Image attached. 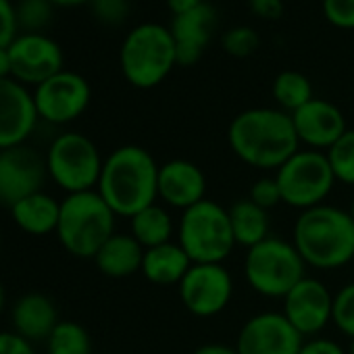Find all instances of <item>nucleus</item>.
<instances>
[{
    "label": "nucleus",
    "instance_id": "nucleus-39",
    "mask_svg": "<svg viewBox=\"0 0 354 354\" xmlns=\"http://www.w3.org/2000/svg\"><path fill=\"white\" fill-rule=\"evenodd\" d=\"M205 0H167V5L173 13V17L177 15H184V13H190L194 9H198Z\"/></svg>",
    "mask_w": 354,
    "mask_h": 354
},
{
    "label": "nucleus",
    "instance_id": "nucleus-1",
    "mask_svg": "<svg viewBox=\"0 0 354 354\" xmlns=\"http://www.w3.org/2000/svg\"><path fill=\"white\" fill-rule=\"evenodd\" d=\"M158 167L146 148L136 144L119 146L104 158L96 192L117 217L131 219L156 203Z\"/></svg>",
    "mask_w": 354,
    "mask_h": 354
},
{
    "label": "nucleus",
    "instance_id": "nucleus-4",
    "mask_svg": "<svg viewBox=\"0 0 354 354\" xmlns=\"http://www.w3.org/2000/svg\"><path fill=\"white\" fill-rule=\"evenodd\" d=\"M117 215L96 190L67 194L61 201L57 238L77 259H94L102 244L115 234Z\"/></svg>",
    "mask_w": 354,
    "mask_h": 354
},
{
    "label": "nucleus",
    "instance_id": "nucleus-28",
    "mask_svg": "<svg viewBox=\"0 0 354 354\" xmlns=\"http://www.w3.org/2000/svg\"><path fill=\"white\" fill-rule=\"evenodd\" d=\"M329 167L333 171L335 182L354 186V129H348L327 152Z\"/></svg>",
    "mask_w": 354,
    "mask_h": 354
},
{
    "label": "nucleus",
    "instance_id": "nucleus-25",
    "mask_svg": "<svg viewBox=\"0 0 354 354\" xmlns=\"http://www.w3.org/2000/svg\"><path fill=\"white\" fill-rule=\"evenodd\" d=\"M129 227H131V236L142 244V248H154L167 242H173V219L169 215V211L162 205H150L146 209H142L140 213H136L129 219Z\"/></svg>",
    "mask_w": 354,
    "mask_h": 354
},
{
    "label": "nucleus",
    "instance_id": "nucleus-15",
    "mask_svg": "<svg viewBox=\"0 0 354 354\" xmlns=\"http://www.w3.org/2000/svg\"><path fill=\"white\" fill-rule=\"evenodd\" d=\"M333 313V294L315 277L300 279L283 296V315L304 335H317L327 327Z\"/></svg>",
    "mask_w": 354,
    "mask_h": 354
},
{
    "label": "nucleus",
    "instance_id": "nucleus-13",
    "mask_svg": "<svg viewBox=\"0 0 354 354\" xmlns=\"http://www.w3.org/2000/svg\"><path fill=\"white\" fill-rule=\"evenodd\" d=\"M11 77L24 86H40L63 71V50L46 34H19L9 46Z\"/></svg>",
    "mask_w": 354,
    "mask_h": 354
},
{
    "label": "nucleus",
    "instance_id": "nucleus-30",
    "mask_svg": "<svg viewBox=\"0 0 354 354\" xmlns=\"http://www.w3.org/2000/svg\"><path fill=\"white\" fill-rule=\"evenodd\" d=\"M331 323H335L344 335H350V339L354 337V281L335 292Z\"/></svg>",
    "mask_w": 354,
    "mask_h": 354
},
{
    "label": "nucleus",
    "instance_id": "nucleus-6",
    "mask_svg": "<svg viewBox=\"0 0 354 354\" xmlns=\"http://www.w3.org/2000/svg\"><path fill=\"white\" fill-rule=\"evenodd\" d=\"M177 242L192 263L223 265L236 248L230 211L209 198L182 211L180 223H177Z\"/></svg>",
    "mask_w": 354,
    "mask_h": 354
},
{
    "label": "nucleus",
    "instance_id": "nucleus-2",
    "mask_svg": "<svg viewBox=\"0 0 354 354\" xmlns=\"http://www.w3.org/2000/svg\"><path fill=\"white\" fill-rule=\"evenodd\" d=\"M232 152L248 167L277 171L300 150L292 115L281 109H248L227 129Z\"/></svg>",
    "mask_w": 354,
    "mask_h": 354
},
{
    "label": "nucleus",
    "instance_id": "nucleus-44",
    "mask_svg": "<svg viewBox=\"0 0 354 354\" xmlns=\"http://www.w3.org/2000/svg\"><path fill=\"white\" fill-rule=\"evenodd\" d=\"M348 213H350V217H352V221H354V198H352V203H350V209H348Z\"/></svg>",
    "mask_w": 354,
    "mask_h": 354
},
{
    "label": "nucleus",
    "instance_id": "nucleus-43",
    "mask_svg": "<svg viewBox=\"0 0 354 354\" xmlns=\"http://www.w3.org/2000/svg\"><path fill=\"white\" fill-rule=\"evenodd\" d=\"M5 302H7V292H5V286L0 283V313L5 308Z\"/></svg>",
    "mask_w": 354,
    "mask_h": 354
},
{
    "label": "nucleus",
    "instance_id": "nucleus-22",
    "mask_svg": "<svg viewBox=\"0 0 354 354\" xmlns=\"http://www.w3.org/2000/svg\"><path fill=\"white\" fill-rule=\"evenodd\" d=\"M144 248L131 234H113L102 248L96 252L94 263L98 271L106 277H129L142 271Z\"/></svg>",
    "mask_w": 354,
    "mask_h": 354
},
{
    "label": "nucleus",
    "instance_id": "nucleus-26",
    "mask_svg": "<svg viewBox=\"0 0 354 354\" xmlns=\"http://www.w3.org/2000/svg\"><path fill=\"white\" fill-rule=\"evenodd\" d=\"M273 98L288 115L313 100V86L300 71H281L273 82Z\"/></svg>",
    "mask_w": 354,
    "mask_h": 354
},
{
    "label": "nucleus",
    "instance_id": "nucleus-46",
    "mask_svg": "<svg viewBox=\"0 0 354 354\" xmlns=\"http://www.w3.org/2000/svg\"><path fill=\"white\" fill-rule=\"evenodd\" d=\"M0 246H3V232H0Z\"/></svg>",
    "mask_w": 354,
    "mask_h": 354
},
{
    "label": "nucleus",
    "instance_id": "nucleus-10",
    "mask_svg": "<svg viewBox=\"0 0 354 354\" xmlns=\"http://www.w3.org/2000/svg\"><path fill=\"white\" fill-rule=\"evenodd\" d=\"M184 306L201 319L227 308L234 296V279L221 263H194L177 286Z\"/></svg>",
    "mask_w": 354,
    "mask_h": 354
},
{
    "label": "nucleus",
    "instance_id": "nucleus-47",
    "mask_svg": "<svg viewBox=\"0 0 354 354\" xmlns=\"http://www.w3.org/2000/svg\"><path fill=\"white\" fill-rule=\"evenodd\" d=\"M352 265H354V261H352Z\"/></svg>",
    "mask_w": 354,
    "mask_h": 354
},
{
    "label": "nucleus",
    "instance_id": "nucleus-7",
    "mask_svg": "<svg viewBox=\"0 0 354 354\" xmlns=\"http://www.w3.org/2000/svg\"><path fill=\"white\" fill-rule=\"evenodd\" d=\"M244 277L261 296L283 298L300 279L306 277V265L292 242L269 236L265 242L248 248L244 259Z\"/></svg>",
    "mask_w": 354,
    "mask_h": 354
},
{
    "label": "nucleus",
    "instance_id": "nucleus-31",
    "mask_svg": "<svg viewBox=\"0 0 354 354\" xmlns=\"http://www.w3.org/2000/svg\"><path fill=\"white\" fill-rule=\"evenodd\" d=\"M221 46H223V50L227 55L244 59V57H250L259 48V34L252 28H246V26L232 28L230 32L223 34Z\"/></svg>",
    "mask_w": 354,
    "mask_h": 354
},
{
    "label": "nucleus",
    "instance_id": "nucleus-8",
    "mask_svg": "<svg viewBox=\"0 0 354 354\" xmlns=\"http://www.w3.org/2000/svg\"><path fill=\"white\" fill-rule=\"evenodd\" d=\"M44 160L50 180L67 194L94 190L104 165L98 146L77 131L57 136L50 142Z\"/></svg>",
    "mask_w": 354,
    "mask_h": 354
},
{
    "label": "nucleus",
    "instance_id": "nucleus-38",
    "mask_svg": "<svg viewBox=\"0 0 354 354\" xmlns=\"http://www.w3.org/2000/svg\"><path fill=\"white\" fill-rule=\"evenodd\" d=\"M250 11L267 21H275L283 15V3L281 0H248Z\"/></svg>",
    "mask_w": 354,
    "mask_h": 354
},
{
    "label": "nucleus",
    "instance_id": "nucleus-21",
    "mask_svg": "<svg viewBox=\"0 0 354 354\" xmlns=\"http://www.w3.org/2000/svg\"><path fill=\"white\" fill-rule=\"evenodd\" d=\"M192 265L180 242H167L144 250L142 275L154 286H180Z\"/></svg>",
    "mask_w": 354,
    "mask_h": 354
},
{
    "label": "nucleus",
    "instance_id": "nucleus-36",
    "mask_svg": "<svg viewBox=\"0 0 354 354\" xmlns=\"http://www.w3.org/2000/svg\"><path fill=\"white\" fill-rule=\"evenodd\" d=\"M0 354H36L32 342L15 331H0Z\"/></svg>",
    "mask_w": 354,
    "mask_h": 354
},
{
    "label": "nucleus",
    "instance_id": "nucleus-14",
    "mask_svg": "<svg viewBox=\"0 0 354 354\" xmlns=\"http://www.w3.org/2000/svg\"><path fill=\"white\" fill-rule=\"evenodd\" d=\"M304 337L283 313H259L250 317L236 339L238 354H300Z\"/></svg>",
    "mask_w": 354,
    "mask_h": 354
},
{
    "label": "nucleus",
    "instance_id": "nucleus-17",
    "mask_svg": "<svg viewBox=\"0 0 354 354\" xmlns=\"http://www.w3.org/2000/svg\"><path fill=\"white\" fill-rule=\"evenodd\" d=\"M292 123L300 144H306L310 150H329L346 131V119L342 111L321 98H313L302 109L292 113Z\"/></svg>",
    "mask_w": 354,
    "mask_h": 354
},
{
    "label": "nucleus",
    "instance_id": "nucleus-32",
    "mask_svg": "<svg viewBox=\"0 0 354 354\" xmlns=\"http://www.w3.org/2000/svg\"><path fill=\"white\" fill-rule=\"evenodd\" d=\"M257 207L265 209V211H271L275 209L279 203H283L281 198V190H279V184L273 177H261V180H257L250 188V196H248Z\"/></svg>",
    "mask_w": 354,
    "mask_h": 354
},
{
    "label": "nucleus",
    "instance_id": "nucleus-37",
    "mask_svg": "<svg viewBox=\"0 0 354 354\" xmlns=\"http://www.w3.org/2000/svg\"><path fill=\"white\" fill-rule=\"evenodd\" d=\"M300 354H348V352L329 337H310L302 344Z\"/></svg>",
    "mask_w": 354,
    "mask_h": 354
},
{
    "label": "nucleus",
    "instance_id": "nucleus-41",
    "mask_svg": "<svg viewBox=\"0 0 354 354\" xmlns=\"http://www.w3.org/2000/svg\"><path fill=\"white\" fill-rule=\"evenodd\" d=\"M11 77V57L9 48H0V80Z\"/></svg>",
    "mask_w": 354,
    "mask_h": 354
},
{
    "label": "nucleus",
    "instance_id": "nucleus-27",
    "mask_svg": "<svg viewBox=\"0 0 354 354\" xmlns=\"http://www.w3.org/2000/svg\"><path fill=\"white\" fill-rule=\"evenodd\" d=\"M48 354H92L90 333L75 321H59L46 339Z\"/></svg>",
    "mask_w": 354,
    "mask_h": 354
},
{
    "label": "nucleus",
    "instance_id": "nucleus-9",
    "mask_svg": "<svg viewBox=\"0 0 354 354\" xmlns=\"http://www.w3.org/2000/svg\"><path fill=\"white\" fill-rule=\"evenodd\" d=\"M275 180L283 203L298 211L323 205L335 186V177L325 152L310 148L292 154L275 171Z\"/></svg>",
    "mask_w": 354,
    "mask_h": 354
},
{
    "label": "nucleus",
    "instance_id": "nucleus-20",
    "mask_svg": "<svg viewBox=\"0 0 354 354\" xmlns=\"http://www.w3.org/2000/svg\"><path fill=\"white\" fill-rule=\"evenodd\" d=\"M11 321L15 333H19L28 342H40V339H48L53 329L59 325V313L48 296L32 292V294H24L15 302Z\"/></svg>",
    "mask_w": 354,
    "mask_h": 354
},
{
    "label": "nucleus",
    "instance_id": "nucleus-3",
    "mask_svg": "<svg viewBox=\"0 0 354 354\" xmlns=\"http://www.w3.org/2000/svg\"><path fill=\"white\" fill-rule=\"evenodd\" d=\"M292 244L306 267L339 269L354 261V221L348 211L331 205L300 211L292 230Z\"/></svg>",
    "mask_w": 354,
    "mask_h": 354
},
{
    "label": "nucleus",
    "instance_id": "nucleus-23",
    "mask_svg": "<svg viewBox=\"0 0 354 354\" xmlns=\"http://www.w3.org/2000/svg\"><path fill=\"white\" fill-rule=\"evenodd\" d=\"M9 211L21 232L30 236H46L57 232L61 203L46 192H36L13 205Z\"/></svg>",
    "mask_w": 354,
    "mask_h": 354
},
{
    "label": "nucleus",
    "instance_id": "nucleus-33",
    "mask_svg": "<svg viewBox=\"0 0 354 354\" xmlns=\"http://www.w3.org/2000/svg\"><path fill=\"white\" fill-rule=\"evenodd\" d=\"M94 17L104 26H119L129 15L127 0H90Z\"/></svg>",
    "mask_w": 354,
    "mask_h": 354
},
{
    "label": "nucleus",
    "instance_id": "nucleus-11",
    "mask_svg": "<svg viewBox=\"0 0 354 354\" xmlns=\"http://www.w3.org/2000/svg\"><path fill=\"white\" fill-rule=\"evenodd\" d=\"M92 90L86 77L75 71H59L44 84L36 86L34 102L38 117L53 125L75 121L90 104Z\"/></svg>",
    "mask_w": 354,
    "mask_h": 354
},
{
    "label": "nucleus",
    "instance_id": "nucleus-12",
    "mask_svg": "<svg viewBox=\"0 0 354 354\" xmlns=\"http://www.w3.org/2000/svg\"><path fill=\"white\" fill-rule=\"evenodd\" d=\"M46 175V160L32 146L0 150V207L11 209L26 196L42 192Z\"/></svg>",
    "mask_w": 354,
    "mask_h": 354
},
{
    "label": "nucleus",
    "instance_id": "nucleus-40",
    "mask_svg": "<svg viewBox=\"0 0 354 354\" xmlns=\"http://www.w3.org/2000/svg\"><path fill=\"white\" fill-rule=\"evenodd\" d=\"M192 354H238L236 348L225 346V344H205L201 348H196Z\"/></svg>",
    "mask_w": 354,
    "mask_h": 354
},
{
    "label": "nucleus",
    "instance_id": "nucleus-45",
    "mask_svg": "<svg viewBox=\"0 0 354 354\" xmlns=\"http://www.w3.org/2000/svg\"><path fill=\"white\" fill-rule=\"evenodd\" d=\"M348 354H354V337L350 339V348H348Z\"/></svg>",
    "mask_w": 354,
    "mask_h": 354
},
{
    "label": "nucleus",
    "instance_id": "nucleus-34",
    "mask_svg": "<svg viewBox=\"0 0 354 354\" xmlns=\"http://www.w3.org/2000/svg\"><path fill=\"white\" fill-rule=\"evenodd\" d=\"M325 19L339 30H354V0H323Z\"/></svg>",
    "mask_w": 354,
    "mask_h": 354
},
{
    "label": "nucleus",
    "instance_id": "nucleus-24",
    "mask_svg": "<svg viewBox=\"0 0 354 354\" xmlns=\"http://www.w3.org/2000/svg\"><path fill=\"white\" fill-rule=\"evenodd\" d=\"M227 211H230L236 244L244 248H252L269 238V227H271L269 211L257 207L250 198H242L234 203Z\"/></svg>",
    "mask_w": 354,
    "mask_h": 354
},
{
    "label": "nucleus",
    "instance_id": "nucleus-42",
    "mask_svg": "<svg viewBox=\"0 0 354 354\" xmlns=\"http://www.w3.org/2000/svg\"><path fill=\"white\" fill-rule=\"evenodd\" d=\"M48 3L55 7H80V5L90 3V0H48Z\"/></svg>",
    "mask_w": 354,
    "mask_h": 354
},
{
    "label": "nucleus",
    "instance_id": "nucleus-16",
    "mask_svg": "<svg viewBox=\"0 0 354 354\" xmlns=\"http://www.w3.org/2000/svg\"><path fill=\"white\" fill-rule=\"evenodd\" d=\"M38 119L34 92L13 77L0 80V150L26 144Z\"/></svg>",
    "mask_w": 354,
    "mask_h": 354
},
{
    "label": "nucleus",
    "instance_id": "nucleus-5",
    "mask_svg": "<svg viewBox=\"0 0 354 354\" xmlns=\"http://www.w3.org/2000/svg\"><path fill=\"white\" fill-rule=\"evenodd\" d=\"M123 77L140 90L158 86L177 65L175 42L169 28L160 24H142L133 28L119 53Z\"/></svg>",
    "mask_w": 354,
    "mask_h": 354
},
{
    "label": "nucleus",
    "instance_id": "nucleus-35",
    "mask_svg": "<svg viewBox=\"0 0 354 354\" xmlns=\"http://www.w3.org/2000/svg\"><path fill=\"white\" fill-rule=\"evenodd\" d=\"M19 36L17 13L11 0H0V48H9Z\"/></svg>",
    "mask_w": 354,
    "mask_h": 354
},
{
    "label": "nucleus",
    "instance_id": "nucleus-29",
    "mask_svg": "<svg viewBox=\"0 0 354 354\" xmlns=\"http://www.w3.org/2000/svg\"><path fill=\"white\" fill-rule=\"evenodd\" d=\"M53 7L48 0H19V5H15L19 30H26V34H44L42 30L53 19Z\"/></svg>",
    "mask_w": 354,
    "mask_h": 354
},
{
    "label": "nucleus",
    "instance_id": "nucleus-19",
    "mask_svg": "<svg viewBox=\"0 0 354 354\" xmlns=\"http://www.w3.org/2000/svg\"><path fill=\"white\" fill-rule=\"evenodd\" d=\"M215 28H217V11L209 3H203L198 9L190 13L173 17L169 32L175 42L177 65L198 63L215 34Z\"/></svg>",
    "mask_w": 354,
    "mask_h": 354
},
{
    "label": "nucleus",
    "instance_id": "nucleus-18",
    "mask_svg": "<svg viewBox=\"0 0 354 354\" xmlns=\"http://www.w3.org/2000/svg\"><path fill=\"white\" fill-rule=\"evenodd\" d=\"M207 194V177L198 165L186 158H173L158 167V198L171 207L186 211Z\"/></svg>",
    "mask_w": 354,
    "mask_h": 354
}]
</instances>
